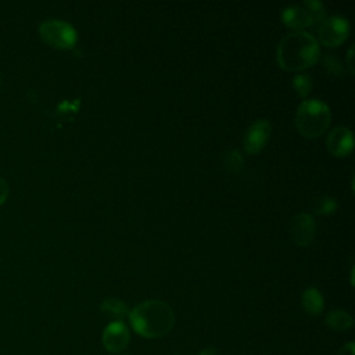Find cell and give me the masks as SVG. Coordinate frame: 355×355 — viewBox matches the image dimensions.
<instances>
[{"mask_svg": "<svg viewBox=\"0 0 355 355\" xmlns=\"http://www.w3.org/2000/svg\"><path fill=\"white\" fill-rule=\"evenodd\" d=\"M133 330L146 338H159L171 331L175 324L172 308L159 300H147L129 312Z\"/></svg>", "mask_w": 355, "mask_h": 355, "instance_id": "6da1fadb", "label": "cell"}, {"mask_svg": "<svg viewBox=\"0 0 355 355\" xmlns=\"http://www.w3.org/2000/svg\"><path fill=\"white\" fill-rule=\"evenodd\" d=\"M320 55L319 43L313 35L297 31L284 36L277 46L279 65L286 71H301L313 65Z\"/></svg>", "mask_w": 355, "mask_h": 355, "instance_id": "7a4b0ae2", "label": "cell"}, {"mask_svg": "<svg viewBox=\"0 0 355 355\" xmlns=\"http://www.w3.org/2000/svg\"><path fill=\"white\" fill-rule=\"evenodd\" d=\"M331 112L327 104L318 98L304 100L295 114L297 130L305 137L320 136L330 125Z\"/></svg>", "mask_w": 355, "mask_h": 355, "instance_id": "3957f363", "label": "cell"}, {"mask_svg": "<svg viewBox=\"0 0 355 355\" xmlns=\"http://www.w3.org/2000/svg\"><path fill=\"white\" fill-rule=\"evenodd\" d=\"M326 15V8L322 1L306 0L301 4L290 6L282 12L283 22L294 29H302L311 26L315 22L323 21Z\"/></svg>", "mask_w": 355, "mask_h": 355, "instance_id": "277c9868", "label": "cell"}, {"mask_svg": "<svg viewBox=\"0 0 355 355\" xmlns=\"http://www.w3.org/2000/svg\"><path fill=\"white\" fill-rule=\"evenodd\" d=\"M39 35L49 46L60 50L72 49L78 40L75 28L71 24L60 19H49L42 22L39 26Z\"/></svg>", "mask_w": 355, "mask_h": 355, "instance_id": "5b68a950", "label": "cell"}, {"mask_svg": "<svg viewBox=\"0 0 355 355\" xmlns=\"http://www.w3.org/2000/svg\"><path fill=\"white\" fill-rule=\"evenodd\" d=\"M349 33V24L344 17L340 15H331L324 18L319 28H318V36L322 44L327 47H336L341 44Z\"/></svg>", "mask_w": 355, "mask_h": 355, "instance_id": "8992f818", "label": "cell"}, {"mask_svg": "<svg viewBox=\"0 0 355 355\" xmlns=\"http://www.w3.org/2000/svg\"><path fill=\"white\" fill-rule=\"evenodd\" d=\"M315 232H316L315 220L306 212L294 215L288 222V234L291 240L300 247L309 245L315 237Z\"/></svg>", "mask_w": 355, "mask_h": 355, "instance_id": "52a82bcc", "label": "cell"}, {"mask_svg": "<svg viewBox=\"0 0 355 355\" xmlns=\"http://www.w3.org/2000/svg\"><path fill=\"white\" fill-rule=\"evenodd\" d=\"M130 333L122 320H114L103 331V345L108 352H122L129 344Z\"/></svg>", "mask_w": 355, "mask_h": 355, "instance_id": "ba28073f", "label": "cell"}, {"mask_svg": "<svg viewBox=\"0 0 355 355\" xmlns=\"http://www.w3.org/2000/svg\"><path fill=\"white\" fill-rule=\"evenodd\" d=\"M270 136V123L266 119H258L251 123L244 135V150L248 154L259 153L268 143Z\"/></svg>", "mask_w": 355, "mask_h": 355, "instance_id": "9c48e42d", "label": "cell"}, {"mask_svg": "<svg viewBox=\"0 0 355 355\" xmlns=\"http://www.w3.org/2000/svg\"><path fill=\"white\" fill-rule=\"evenodd\" d=\"M327 150L330 154L336 157H345L348 155L354 148V139L352 133L345 126H337L333 130H330L327 139H326Z\"/></svg>", "mask_w": 355, "mask_h": 355, "instance_id": "30bf717a", "label": "cell"}, {"mask_svg": "<svg viewBox=\"0 0 355 355\" xmlns=\"http://www.w3.org/2000/svg\"><path fill=\"white\" fill-rule=\"evenodd\" d=\"M301 304L306 313L309 315H319L323 311L324 300L322 293L315 287H308L301 295Z\"/></svg>", "mask_w": 355, "mask_h": 355, "instance_id": "8fae6325", "label": "cell"}, {"mask_svg": "<svg viewBox=\"0 0 355 355\" xmlns=\"http://www.w3.org/2000/svg\"><path fill=\"white\" fill-rule=\"evenodd\" d=\"M352 316L343 311V309H336V311H331L327 313L326 316V324L333 329V330H337V331H344V330H348L352 327Z\"/></svg>", "mask_w": 355, "mask_h": 355, "instance_id": "7c38bea8", "label": "cell"}, {"mask_svg": "<svg viewBox=\"0 0 355 355\" xmlns=\"http://www.w3.org/2000/svg\"><path fill=\"white\" fill-rule=\"evenodd\" d=\"M101 311L108 315V316H112V318H116L118 320L128 316L129 315V308L128 305L121 300V298H116V297H108L105 298L101 305H100Z\"/></svg>", "mask_w": 355, "mask_h": 355, "instance_id": "4fadbf2b", "label": "cell"}, {"mask_svg": "<svg viewBox=\"0 0 355 355\" xmlns=\"http://www.w3.org/2000/svg\"><path fill=\"white\" fill-rule=\"evenodd\" d=\"M311 208L315 214L329 215L337 209V201H336V198L329 197V196H319V197L313 198Z\"/></svg>", "mask_w": 355, "mask_h": 355, "instance_id": "5bb4252c", "label": "cell"}, {"mask_svg": "<svg viewBox=\"0 0 355 355\" xmlns=\"http://www.w3.org/2000/svg\"><path fill=\"white\" fill-rule=\"evenodd\" d=\"M293 86L301 97H306L312 90V79L308 73H297L293 79Z\"/></svg>", "mask_w": 355, "mask_h": 355, "instance_id": "9a60e30c", "label": "cell"}, {"mask_svg": "<svg viewBox=\"0 0 355 355\" xmlns=\"http://www.w3.org/2000/svg\"><path fill=\"white\" fill-rule=\"evenodd\" d=\"M223 165L230 172H237L241 169L243 157L237 150H230L223 154Z\"/></svg>", "mask_w": 355, "mask_h": 355, "instance_id": "2e32d148", "label": "cell"}, {"mask_svg": "<svg viewBox=\"0 0 355 355\" xmlns=\"http://www.w3.org/2000/svg\"><path fill=\"white\" fill-rule=\"evenodd\" d=\"M322 64L324 67V69L331 75V76H341L344 72L343 64L338 61L337 57L331 55V54H324L322 57Z\"/></svg>", "mask_w": 355, "mask_h": 355, "instance_id": "e0dca14e", "label": "cell"}, {"mask_svg": "<svg viewBox=\"0 0 355 355\" xmlns=\"http://www.w3.org/2000/svg\"><path fill=\"white\" fill-rule=\"evenodd\" d=\"M7 196H8V186H7L6 180H3V179L0 178V205L6 201Z\"/></svg>", "mask_w": 355, "mask_h": 355, "instance_id": "ac0fdd59", "label": "cell"}, {"mask_svg": "<svg viewBox=\"0 0 355 355\" xmlns=\"http://www.w3.org/2000/svg\"><path fill=\"white\" fill-rule=\"evenodd\" d=\"M338 355H355V344L348 343L338 351Z\"/></svg>", "mask_w": 355, "mask_h": 355, "instance_id": "d6986e66", "label": "cell"}, {"mask_svg": "<svg viewBox=\"0 0 355 355\" xmlns=\"http://www.w3.org/2000/svg\"><path fill=\"white\" fill-rule=\"evenodd\" d=\"M198 355H216V349L215 348H205Z\"/></svg>", "mask_w": 355, "mask_h": 355, "instance_id": "ffe728a7", "label": "cell"}, {"mask_svg": "<svg viewBox=\"0 0 355 355\" xmlns=\"http://www.w3.org/2000/svg\"><path fill=\"white\" fill-rule=\"evenodd\" d=\"M352 47L349 49V51H348V61H349V64H348V67H349V69H351V72H352V64H351V60H352Z\"/></svg>", "mask_w": 355, "mask_h": 355, "instance_id": "44dd1931", "label": "cell"}, {"mask_svg": "<svg viewBox=\"0 0 355 355\" xmlns=\"http://www.w3.org/2000/svg\"><path fill=\"white\" fill-rule=\"evenodd\" d=\"M118 355H126V354H123V352H119V354H118Z\"/></svg>", "mask_w": 355, "mask_h": 355, "instance_id": "7402d4cb", "label": "cell"}]
</instances>
